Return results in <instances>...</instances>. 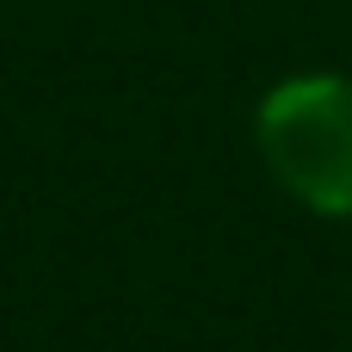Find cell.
Here are the masks:
<instances>
[{
    "instance_id": "obj_1",
    "label": "cell",
    "mask_w": 352,
    "mask_h": 352,
    "mask_svg": "<svg viewBox=\"0 0 352 352\" xmlns=\"http://www.w3.org/2000/svg\"><path fill=\"white\" fill-rule=\"evenodd\" d=\"M254 148L278 192L328 223H352V74H291L254 105Z\"/></svg>"
}]
</instances>
